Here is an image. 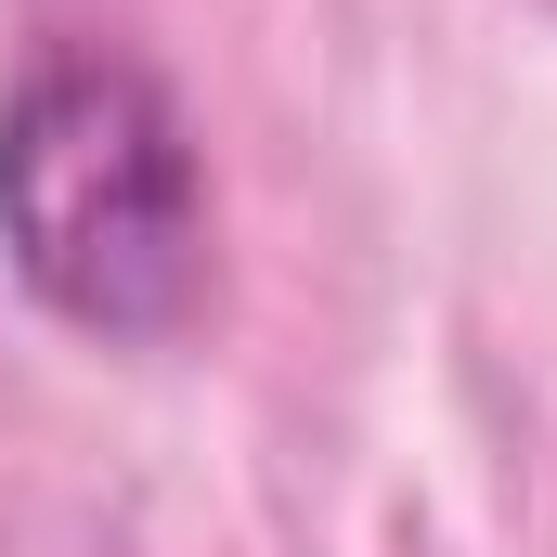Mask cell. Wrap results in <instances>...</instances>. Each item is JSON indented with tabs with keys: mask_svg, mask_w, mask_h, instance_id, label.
<instances>
[{
	"mask_svg": "<svg viewBox=\"0 0 557 557\" xmlns=\"http://www.w3.org/2000/svg\"><path fill=\"white\" fill-rule=\"evenodd\" d=\"M0 260L104 350H156L208 311V169L143 52L65 39L0 91Z\"/></svg>",
	"mask_w": 557,
	"mask_h": 557,
	"instance_id": "cell-1",
	"label": "cell"
}]
</instances>
